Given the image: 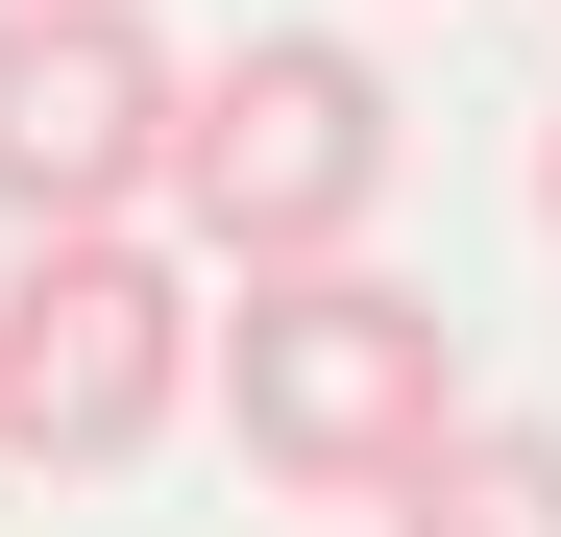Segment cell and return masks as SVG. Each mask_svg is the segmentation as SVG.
<instances>
[{
  "instance_id": "obj_1",
  "label": "cell",
  "mask_w": 561,
  "mask_h": 537,
  "mask_svg": "<svg viewBox=\"0 0 561 537\" xmlns=\"http://www.w3.org/2000/svg\"><path fill=\"white\" fill-rule=\"evenodd\" d=\"M220 439L268 489H318V513H391L439 439H463V318L415 294V268H244L220 294Z\"/></svg>"
},
{
  "instance_id": "obj_2",
  "label": "cell",
  "mask_w": 561,
  "mask_h": 537,
  "mask_svg": "<svg viewBox=\"0 0 561 537\" xmlns=\"http://www.w3.org/2000/svg\"><path fill=\"white\" fill-rule=\"evenodd\" d=\"M391 73H366L342 25H244L220 73H196V99H171V244H196L220 268V294H244V268H342L366 220H391Z\"/></svg>"
},
{
  "instance_id": "obj_3",
  "label": "cell",
  "mask_w": 561,
  "mask_h": 537,
  "mask_svg": "<svg viewBox=\"0 0 561 537\" xmlns=\"http://www.w3.org/2000/svg\"><path fill=\"white\" fill-rule=\"evenodd\" d=\"M220 367V294L196 244L123 220V244H25L0 268V465H147Z\"/></svg>"
},
{
  "instance_id": "obj_4",
  "label": "cell",
  "mask_w": 561,
  "mask_h": 537,
  "mask_svg": "<svg viewBox=\"0 0 561 537\" xmlns=\"http://www.w3.org/2000/svg\"><path fill=\"white\" fill-rule=\"evenodd\" d=\"M171 99H196V49L147 0H0V244L171 220Z\"/></svg>"
},
{
  "instance_id": "obj_5",
  "label": "cell",
  "mask_w": 561,
  "mask_h": 537,
  "mask_svg": "<svg viewBox=\"0 0 561 537\" xmlns=\"http://www.w3.org/2000/svg\"><path fill=\"white\" fill-rule=\"evenodd\" d=\"M391 537H561V439H537V415H463L439 465L391 489Z\"/></svg>"
},
{
  "instance_id": "obj_6",
  "label": "cell",
  "mask_w": 561,
  "mask_h": 537,
  "mask_svg": "<svg viewBox=\"0 0 561 537\" xmlns=\"http://www.w3.org/2000/svg\"><path fill=\"white\" fill-rule=\"evenodd\" d=\"M537 244H561V123H537Z\"/></svg>"
}]
</instances>
